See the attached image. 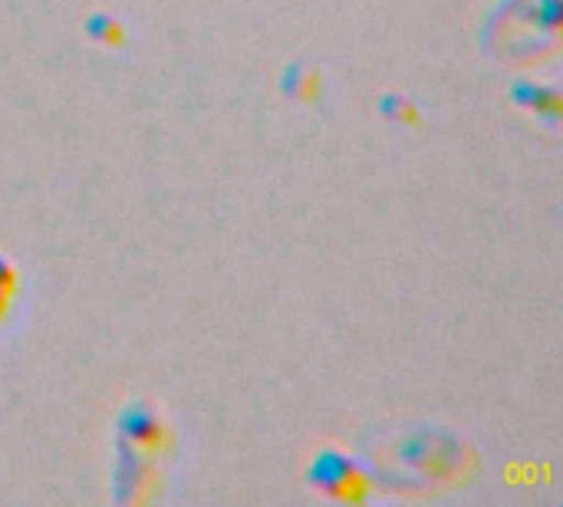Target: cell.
<instances>
[{
	"instance_id": "1",
	"label": "cell",
	"mask_w": 563,
	"mask_h": 507,
	"mask_svg": "<svg viewBox=\"0 0 563 507\" xmlns=\"http://www.w3.org/2000/svg\"><path fill=\"white\" fill-rule=\"evenodd\" d=\"M307 478H310L313 488H320V492H327V495H343V498L356 495V488L363 485L356 465H353L343 452H333V449H330V452H320V455L313 459Z\"/></svg>"
},
{
	"instance_id": "5",
	"label": "cell",
	"mask_w": 563,
	"mask_h": 507,
	"mask_svg": "<svg viewBox=\"0 0 563 507\" xmlns=\"http://www.w3.org/2000/svg\"><path fill=\"white\" fill-rule=\"evenodd\" d=\"M10 284H13V267L0 257V287H7V290H10Z\"/></svg>"
},
{
	"instance_id": "3",
	"label": "cell",
	"mask_w": 563,
	"mask_h": 507,
	"mask_svg": "<svg viewBox=\"0 0 563 507\" xmlns=\"http://www.w3.org/2000/svg\"><path fill=\"white\" fill-rule=\"evenodd\" d=\"M515 102L521 109L531 112H544V115H558V92L548 86H534V82H518L515 86Z\"/></svg>"
},
{
	"instance_id": "6",
	"label": "cell",
	"mask_w": 563,
	"mask_h": 507,
	"mask_svg": "<svg viewBox=\"0 0 563 507\" xmlns=\"http://www.w3.org/2000/svg\"><path fill=\"white\" fill-rule=\"evenodd\" d=\"M7 300H10V297H7V287H0V310L7 307Z\"/></svg>"
},
{
	"instance_id": "2",
	"label": "cell",
	"mask_w": 563,
	"mask_h": 507,
	"mask_svg": "<svg viewBox=\"0 0 563 507\" xmlns=\"http://www.w3.org/2000/svg\"><path fill=\"white\" fill-rule=\"evenodd\" d=\"M119 426H122V432H125L135 445H142V449H155V445L165 439L162 422H158V419L152 416V409H145V406L125 409L122 419H119Z\"/></svg>"
},
{
	"instance_id": "4",
	"label": "cell",
	"mask_w": 563,
	"mask_h": 507,
	"mask_svg": "<svg viewBox=\"0 0 563 507\" xmlns=\"http://www.w3.org/2000/svg\"><path fill=\"white\" fill-rule=\"evenodd\" d=\"M89 33H92L96 40H106V43H119V40H122V26H119L109 13L89 16Z\"/></svg>"
}]
</instances>
